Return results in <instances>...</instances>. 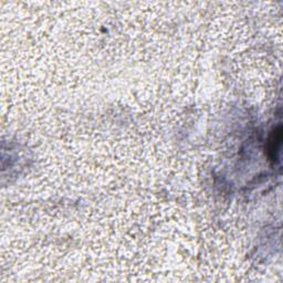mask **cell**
<instances>
[{
	"label": "cell",
	"instance_id": "obj_1",
	"mask_svg": "<svg viewBox=\"0 0 283 283\" xmlns=\"http://www.w3.org/2000/svg\"><path fill=\"white\" fill-rule=\"evenodd\" d=\"M281 127L276 129L271 135L269 140V152L271 159L276 160L278 159L279 151H280V145H281Z\"/></svg>",
	"mask_w": 283,
	"mask_h": 283
}]
</instances>
